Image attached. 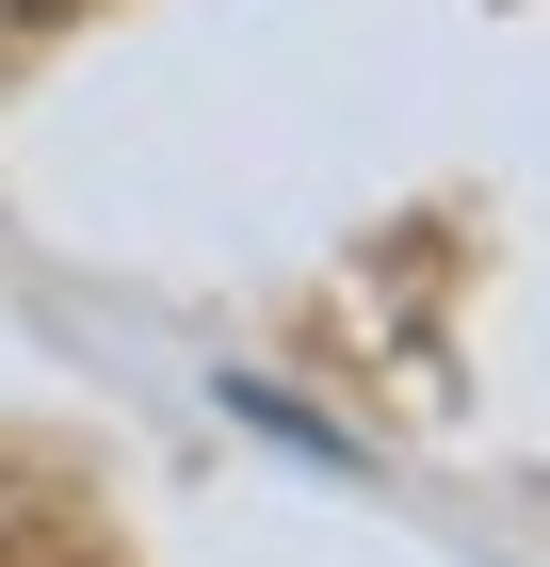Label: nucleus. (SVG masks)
I'll return each instance as SVG.
<instances>
[{
	"label": "nucleus",
	"mask_w": 550,
	"mask_h": 567,
	"mask_svg": "<svg viewBox=\"0 0 550 567\" xmlns=\"http://www.w3.org/2000/svg\"><path fill=\"white\" fill-rule=\"evenodd\" d=\"M227 422H259L276 454H308V471H356V437H340V422H308L292 390H227Z\"/></svg>",
	"instance_id": "f257e3e1"
}]
</instances>
